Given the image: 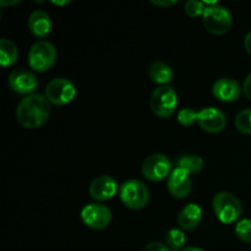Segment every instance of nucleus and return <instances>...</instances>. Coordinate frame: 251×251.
I'll use <instances>...</instances> for the list:
<instances>
[{
	"label": "nucleus",
	"instance_id": "obj_3",
	"mask_svg": "<svg viewBox=\"0 0 251 251\" xmlns=\"http://www.w3.org/2000/svg\"><path fill=\"white\" fill-rule=\"evenodd\" d=\"M212 207L222 223H233L242 216L243 207L239 199L228 191H221L213 196Z\"/></svg>",
	"mask_w": 251,
	"mask_h": 251
},
{
	"label": "nucleus",
	"instance_id": "obj_7",
	"mask_svg": "<svg viewBox=\"0 0 251 251\" xmlns=\"http://www.w3.org/2000/svg\"><path fill=\"white\" fill-rule=\"evenodd\" d=\"M75 85L69 78L55 77L46 87V97L50 103L56 105H64L70 103L75 98Z\"/></svg>",
	"mask_w": 251,
	"mask_h": 251
},
{
	"label": "nucleus",
	"instance_id": "obj_18",
	"mask_svg": "<svg viewBox=\"0 0 251 251\" xmlns=\"http://www.w3.org/2000/svg\"><path fill=\"white\" fill-rule=\"evenodd\" d=\"M19 58V49L17 46L9 38L0 39V61L2 66L14 65Z\"/></svg>",
	"mask_w": 251,
	"mask_h": 251
},
{
	"label": "nucleus",
	"instance_id": "obj_21",
	"mask_svg": "<svg viewBox=\"0 0 251 251\" xmlns=\"http://www.w3.org/2000/svg\"><path fill=\"white\" fill-rule=\"evenodd\" d=\"M234 124L243 134H251V108L240 110L235 117Z\"/></svg>",
	"mask_w": 251,
	"mask_h": 251
},
{
	"label": "nucleus",
	"instance_id": "obj_6",
	"mask_svg": "<svg viewBox=\"0 0 251 251\" xmlns=\"http://www.w3.org/2000/svg\"><path fill=\"white\" fill-rule=\"evenodd\" d=\"M56 59V49L48 41H38L28 51V64L33 70L44 73L54 65Z\"/></svg>",
	"mask_w": 251,
	"mask_h": 251
},
{
	"label": "nucleus",
	"instance_id": "obj_24",
	"mask_svg": "<svg viewBox=\"0 0 251 251\" xmlns=\"http://www.w3.org/2000/svg\"><path fill=\"white\" fill-rule=\"evenodd\" d=\"M196 118H198V112L194 110L193 108H183L178 113V122L183 126H191V125H194L196 123Z\"/></svg>",
	"mask_w": 251,
	"mask_h": 251
},
{
	"label": "nucleus",
	"instance_id": "obj_11",
	"mask_svg": "<svg viewBox=\"0 0 251 251\" xmlns=\"http://www.w3.org/2000/svg\"><path fill=\"white\" fill-rule=\"evenodd\" d=\"M9 85L19 95H32L37 88V76L28 69H15L9 75Z\"/></svg>",
	"mask_w": 251,
	"mask_h": 251
},
{
	"label": "nucleus",
	"instance_id": "obj_27",
	"mask_svg": "<svg viewBox=\"0 0 251 251\" xmlns=\"http://www.w3.org/2000/svg\"><path fill=\"white\" fill-rule=\"evenodd\" d=\"M151 2L156 6H173L176 4V0H151Z\"/></svg>",
	"mask_w": 251,
	"mask_h": 251
},
{
	"label": "nucleus",
	"instance_id": "obj_10",
	"mask_svg": "<svg viewBox=\"0 0 251 251\" xmlns=\"http://www.w3.org/2000/svg\"><path fill=\"white\" fill-rule=\"evenodd\" d=\"M196 123L205 131L220 132L226 127L227 117H226V114L222 110L217 109V108L206 107L198 112Z\"/></svg>",
	"mask_w": 251,
	"mask_h": 251
},
{
	"label": "nucleus",
	"instance_id": "obj_9",
	"mask_svg": "<svg viewBox=\"0 0 251 251\" xmlns=\"http://www.w3.org/2000/svg\"><path fill=\"white\" fill-rule=\"evenodd\" d=\"M81 220L88 228L102 230L109 226L112 211L103 203H88L81 210Z\"/></svg>",
	"mask_w": 251,
	"mask_h": 251
},
{
	"label": "nucleus",
	"instance_id": "obj_29",
	"mask_svg": "<svg viewBox=\"0 0 251 251\" xmlns=\"http://www.w3.org/2000/svg\"><path fill=\"white\" fill-rule=\"evenodd\" d=\"M19 0H12V1H5V0H1L0 1V5L2 6H9V5H15V4H19Z\"/></svg>",
	"mask_w": 251,
	"mask_h": 251
},
{
	"label": "nucleus",
	"instance_id": "obj_14",
	"mask_svg": "<svg viewBox=\"0 0 251 251\" xmlns=\"http://www.w3.org/2000/svg\"><path fill=\"white\" fill-rule=\"evenodd\" d=\"M212 95L222 102H234L242 95V87L238 81L222 77L212 85Z\"/></svg>",
	"mask_w": 251,
	"mask_h": 251
},
{
	"label": "nucleus",
	"instance_id": "obj_20",
	"mask_svg": "<svg viewBox=\"0 0 251 251\" xmlns=\"http://www.w3.org/2000/svg\"><path fill=\"white\" fill-rule=\"evenodd\" d=\"M164 239H166V245L168 247L169 251H181L184 249V244L186 242L184 230L178 229V228L169 229Z\"/></svg>",
	"mask_w": 251,
	"mask_h": 251
},
{
	"label": "nucleus",
	"instance_id": "obj_12",
	"mask_svg": "<svg viewBox=\"0 0 251 251\" xmlns=\"http://www.w3.org/2000/svg\"><path fill=\"white\" fill-rule=\"evenodd\" d=\"M167 188L171 195L176 199H185L191 193L193 181H191L190 173L180 168H176L172 171L171 176L167 180Z\"/></svg>",
	"mask_w": 251,
	"mask_h": 251
},
{
	"label": "nucleus",
	"instance_id": "obj_5",
	"mask_svg": "<svg viewBox=\"0 0 251 251\" xmlns=\"http://www.w3.org/2000/svg\"><path fill=\"white\" fill-rule=\"evenodd\" d=\"M150 104L154 114L159 118H169L178 107V95L172 86H158L152 92Z\"/></svg>",
	"mask_w": 251,
	"mask_h": 251
},
{
	"label": "nucleus",
	"instance_id": "obj_25",
	"mask_svg": "<svg viewBox=\"0 0 251 251\" xmlns=\"http://www.w3.org/2000/svg\"><path fill=\"white\" fill-rule=\"evenodd\" d=\"M144 251H169V249L166 244H163V243L151 242L145 247Z\"/></svg>",
	"mask_w": 251,
	"mask_h": 251
},
{
	"label": "nucleus",
	"instance_id": "obj_22",
	"mask_svg": "<svg viewBox=\"0 0 251 251\" xmlns=\"http://www.w3.org/2000/svg\"><path fill=\"white\" fill-rule=\"evenodd\" d=\"M235 234L242 242L251 244V220L250 218H243L238 221L235 226Z\"/></svg>",
	"mask_w": 251,
	"mask_h": 251
},
{
	"label": "nucleus",
	"instance_id": "obj_2",
	"mask_svg": "<svg viewBox=\"0 0 251 251\" xmlns=\"http://www.w3.org/2000/svg\"><path fill=\"white\" fill-rule=\"evenodd\" d=\"M206 29L213 34H225L232 28L233 19L229 10L217 2H208L202 15Z\"/></svg>",
	"mask_w": 251,
	"mask_h": 251
},
{
	"label": "nucleus",
	"instance_id": "obj_30",
	"mask_svg": "<svg viewBox=\"0 0 251 251\" xmlns=\"http://www.w3.org/2000/svg\"><path fill=\"white\" fill-rule=\"evenodd\" d=\"M181 251H205L202 249H200V248H195V247H188V248H184Z\"/></svg>",
	"mask_w": 251,
	"mask_h": 251
},
{
	"label": "nucleus",
	"instance_id": "obj_8",
	"mask_svg": "<svg viewBox=\"0 0 251 251\" xmlns=\"http://www.w3.org/2000/svg\"><path fill=\"white\" fill-rule=\"evenodd\" d=\"M141 172L150 181H159L171 176L172 162L166 154L153 153L146 157L142 163Z\"/></svg>",
	"mask_w": 251,
	"mask_h": 251
},
{
	"label": "nucleus",
	"instance_id": "obj_23",
	"mask_svg": "<svg viewBox=\"0 0 251 251\" xmlns=\"http://www.w3.org/2000/svg\"><path fill=\"white\" fill-rule=\"evenodd\" d=\"M185 12L191 17L202 16L203 11L206 9V4L203 1H199V0H189L184 5Z\"/></svg>",
	"mask_w": 251,
	"mask_h": 251
},
{
	"label": "nucleus",
	"instance_id": "obj_4",
	"mask_svg": "<svg viewBox=\"0 0 251 251\" xmlns=\"http://www.w3.org/2000/svg\"><path fill=\"white\" fill-rule=\"evenodd\" d=\"M119 198L126 207L141 210L149 203L150 191L142 181L130 179L119 186Z\"/></svg>",
	"mask_w": 251,
	"mask_h": 251
},
{
	"label": "nucleus",
	"instance_id": "obj_28",
	"mask_svg": "<svg viewBox=\"0 0 251 251\" xmlns=\"http://www.w3.org/2000/svg\"><path fill=\"white\" fill-rule=\"evenodd\" d=\"M244 47H245V49H247L248 53H249L250 55H251V31L248 32L247 36H245V38H244Z\"/></svg>",
	"mask_w": 251,
	"mask_h": 251
},
{
	"label": "nucleus",
	"instance_id": "obj_1",
	"mask_svg": "<svg viewBox=\"0 0 251 251\" xmlns=\"http://www.w3.org/2000/svg\"><path fill=\"white\" fill-rule=\"evenodd\" d=\"M46 96L32 93L22 98L16 109V119L27 129L42 126L50 115V104Z\"/></svg>",
	"mask_w": 251,
	"mask_h": 251
},
{
	"label": "nucleus",
	"instance_id": "obj_13",
	"mask_svg": "<svg viewBox=\"0 0 251 251\" xmlns=\"http://www.w3.org/2000/svg\"><path fill=\"white\" fill-rule=\"evenodd\" d=\"M88 193L96 201L110 200L118 193V184L114 178L109 176H97L88 186Z\"/></svg>",
	"mask_w": 251,
	"mask_h": 251
},
{
	"label": "nucleus",
	"instance_id": "obj_19",
	"mask_svg": "<svg viewBox=\"0 0 251 251\" xmlns=\"http://www.w3.org/2000/svg\"><path fill=\"white\" fill-rule=\"evenodd\" d=\"M176 168L184 169L190 174H196L202 171L203 159L198 154H183L176 159Z\"/></svg>",
	"mask_w": 251,
	"mask_h": 251
},
{
	"label": "nucleus",
	"instance_id": "obj_26",
	"mask_svg": "<svg viewBox=\"0 0 251 251\" xmlns=\"http://www.w3.org/2000/svg\"><path fill=\"white\" fill-rule=\"evenodd\" d=\"M243 91H244V95L251 100V74L245 77L244 83H243Z\"/></svg>",
	"mask_w": 251,
	"mask_h": 251
},
{
	"label": "nucleus",
	"instance_id": "obj_31",
	"mask_svg": "<svg viewBox=\"0 0 251 251\" xmlns=\"http://www.w3.org/2000/svg\"><path fill=\"white\" fill-rule=\"evenodd\" d=\"M55 5H65V4H69L70 1H53Z\"/></svg>",
	"mask_w": 251,
	"mask_h": 251
},
{
	"label": "nucleus",
	"instance_id": "obj_15",
	"mask_svg": "<svg viewBox=\"0 0 251 251\" xmlns=\"http://www.w3.org/2000/svg\"><path fill=\"white\" fill-rule=\"evenodd\" d=\"M202 220V210L198 203H188L179 212L176 222L180 229L193 230L200 225Z\"/></svg>",
	"mask_w": 251,
	"mask_h": 251
},
{
	"label": "nucleus",
	"instance_id": "obj_17",
	"mask_svg": "<svg viewBox=\"0 0 251 251\" xmlns=\"http://www.w3.org/2000/svg\"><path fill=\"white\" fill-rule=\"evenodd\" d=\"M149 75L152 81L159 86L169 85L174 77V73L171 66L164 61H153L149 68Z\"/></svg>",
	"mask_w": 251,
	"mask_h": 251
},
{
	"label": "nucleus",
	"instance_id": "obj_16",
	"mask_svg": "<svg viewBox=\"0 0 251 251\" xmlns=\"http://www.w3.org/2000/svg\"><path fill=\"white\" fill-rule=\"evenodd\" d=\"M28 28L32 34L44 38L51 31V19L43 10H34L28 16Z\"/></svg>",
	"mask_w": 251,
	"mask_h": 251
}]
</instances>
